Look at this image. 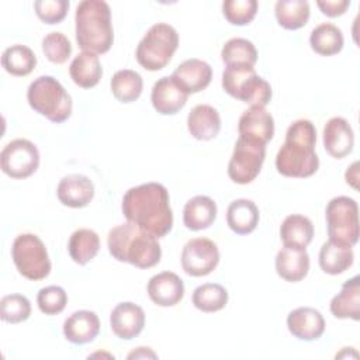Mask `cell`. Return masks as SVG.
<instances>
[{
    "mask_svg": "<svg viewBox=\"0 0 360 360\" xmlns=\"http://www.w3.org/2000/svg\"><path fill=\"white\" fill-rule=\"evenodd\" d=\"M222 89L250 107H266L273 96L270 83L260 77L253 66L246 65L226 66L222 72Z\"/></svg>",
    "mask_w": 360,
    "mask_h": 360,
    "instance_id": "cell-6",
    "label": "cell"
},
{
    "mask_svg": "<svg viewBox=\"0 0 360 360\" xmlns=\"http://www.w3.org/2000/svg\"><path fill=\"white\" fill-rule=\"evenodd\" d=\"M69 75L73 83L82 89H91L97 86L103 76V68L98 56L93 52L82 51L70 62Z\"/></svg>",
    "mask_w": 360,
    "mask_h": 360,
    "instance_id": "cell-27",
    "label": "cell"
},
{
    "mask_svg": "<svg viewBox=\"0 0 360 360\" xmlns=\"http://www.w3.org/2000/svg\"><path fill=\"white\" fill-rule=\"evenodd\" d=\"M150 301L159 307H174L184 297V283L173 271L152 276L146 285Z\"/></svg>",
    "mask_w": 360,
    "mask_h": 360,
    "instance_id": "cell-16",
    "label": "cell"
},
{
    "mask_svg": "<svg viewBox=\"0 0 360 360\" xmlns=\"http://www.w3.org/2000/svg\"><path fill=\"white\" fill-rule=\"evenodd\" d=\"M316 129L309 120L294 121L276 155V169L285 177L305 179L316 173L319 158L315 152Z\"/></svg>",
    "mask_w": 360,
    "mask_h": 360,
    "instance_id": "cell-2",
    "label": "cell"
},
{
    "mask_svg": "<svg viewBox=\"0 0 360 360\" xmlns=\"http://www.w3.org/2000/svg\"><path fill=\"white\" fill-rule=\"evenodd\" d=\"M42 52L52 63H65L72 53V44L62 32H49L42 38Z\"/></svg>",
    "mask_w": 360,
    "mask_h": 360,
    "instance_id": "cell-39",
    "label": "cell"
},
{
    "mask_svg": "<svg viewBox=\"0 0 360 360\" xmlns=\"http://www.w3.org/2000/svg\"><path fill=\"white\" fill-rule=\"evenodd\" d=\"M330 312L338 319H360V278L359 276L345 281L340 292L330 301Z\"/></svg>",
    "mask_w": 360,
    "mask_h": 360,
    "instance_id": "cell-25",
    "label": "cell"
},
{
    "mask_svg": "<svg viewBox=\"0 0 360 360\" xmlns=\"http://www.w3.org/2000/svg\"><path fill=\"white\" fill-rule=\"evenodd\" d=\"M287 328L294 338L312 342L323 335L325 319L318 309L312 307H300L288 314Z\"/></svg>",
    "mask_w": 360,
    "mask_h": 360,
    "instance_id": "cell-18",
    "label": "cell"
},
{
    "mask_svg": "<svg viewBox=\"0 0 360 360\" xmlns=\"http://www.w3.org/2000/svg\"><path fill=\"white\" fill-rule=\"evenodd\" d=\"M274 14L283 28L300 30L309 20V4L305 0H278L274 6Z\"/></svg>",
    "mask_w": 360,
    "mask_h": 360,
    "instance_id": "cell-33",
    "label": "cell"
},
{
    "mask_svg": "<svg viewBox=\"0 0 360 360\" xmlns=\"http://www.w3.org/2000/svg\"><path fill=\"white\" fill-rule=\"evenodd\" d=\"M256 0H226L222 3V14L232 25H248L257 13Z\"/></svg>",
    "mask_w": 360,
    "mask_h": 360,
    "instance_id": "cell-38",
    "label": "cell"
},
{
    "mask_svg": "<svg viewBox=\"0 0 360 360\" xmlns=\"http://www.w3.org/2000/svg\"><path fill=\"white\" fill-rule=\"evenodd\" d=\"M191 301L202 312H217L228 304V291L218 283H205L193 291Z\"/></svg>",
    "mask_w": 360,
    "mask_h": 360,
    "instance_id": "cell-35",
    "label": "cell"
},
{
    "mask_svg": "<svg viewBox=\"0 0 360 360\" xmlns=\"http://www.w3.org/2000/svg\"><path fill=\"white\" fill-rule=\"evenodd\" d=\"M187 129L198 141H211L221 131L219 112L210 104H198L191 108L187 117Z\"/></svg>",
    "mask_w": 360,
    "mask_h": 360,
    "instance_id": "cell-23",
    "label": "cell"
},
{
    "mask_svg": "<svg viewBox=\"0 0 360 360\" xmlns=\"http://www.w3.org/2000/svg\"><path fill=\"white\" fill-rule=\"evenodd\" d=\"M112 96L120 103L136 101L143 90L142 76L131 69H122L112 75L110 80Z\"/></svg>",
    "mask_w": 360,
    "mask_h": 360,
    "instance_id": "cell-32",
    "label": "cell"
},
{
    "mask_svg": "<svg viewBox=\"0 0 360 360\" xmlns=\"http://www.w3.org/2000/svg\"><path fill=\"white\" fill-rule=\"evenodd\" d=\"M145 326L143 309L131 301L120 302L110 314V328L112 333L122 339L131 340L136 338Z\"/></svg>",
    "mask_w": 360,
    "mask_h": 360,
    "instance_id": "cell-14",
    "label": "cell"
},
{
    "mask_svg": "<svg viewBox=\"0 0 360 360\" xmlns=\"http://www.w3.org/2000/svg\"><path fill=\"white\" fill-rule=\"evenodd\" d=\"M316 6L322 11V14H325L326 17L335 18L346 13V10L350 7V1L349 0H323V1L319 0L316 1Z\"/></svg>",
    "mask_w": 360,
    "mask_h": 360,
    "instance_id": "cell-42",
    "label": "cell"
},
{
    "mask_svg": "<svg viewBox=\"0 0 360 360\" xmlns=\"http://www.w3.org/2000/svg\"><path fill=\"white\" fill-rule=\"evenodd\" d=\"M181 267L191 277H202L212 273L219 263V250L208 238L190 239L181 250Z\"/></svg>",
    "mask_w": 360,
    "mask_h": 360,
    "instance_id": "cell-12",
    "label": "cell"
},
{
    "mask_svg": "<svg viewBox=\"0 0 360 360\" xmlns=\"http://www.w3.org/2000/svg\"><path fill=\"white\" fill-rule=\"evenodd\" d=\"M98 250L100 238L93 229L79 228L69 238L68 252L70 255V259L80 266H84L90 260H93Z\"/></svg>",
    "mask_w": 360,
    "mask_h": 360,
    "instance_id": "cell-30",
    "label": "cell"
},
{
    "mask_svg": "<svg viewBox=\"0 0 360 360\" xmlns=\"http://www.w3.org/2000/svg\"><path fill=\"white\" fill-rule=\"evenodd\" d=\"M121 210L129 222L136 224L158 239L166 236L173 228L169 191L160 183H143L127 190Z\"/></svg>",
    "mask_w": 360,
    "mask_h": 360,
    "instance_id": "cell-1",
    "label": "cell"
},
{
    "mask_svg": "<svg viewBox=\"0 0 360 360\" xmlns=\"http://www.w3.org/2000/svg\"><path fill=\"white\" fill-rule=\"evenodd\" d=\"M322 142L325 150L335 159L350 155L354 146V132L343 117H332L323 127Z\"/></svg>",
    "mask_w": 360,
    "mask_h": 360,
    "instance_id": "cell-15",
    "label": "cell"
},
{
    "mask_svg": "<svg viewBox=\"0 0 360 360\" xmlns=\"http://www.w3.org/2000/svg\"><path fill=\"white\" fill-rule=\"evenodd\" d=\"M354 260V253L352 246L340 245L333 240H328L321 246L318 262L323 273L330 276H338L345 273Z\"/></svg>",
    "mask_w": 360,
    "mask_h": 360,
    "instance_id": "cell-29",
    "label": "cell"
},
{
    "mask_svg": "<svg viewBox=\"0 0 360 360\" xmlns=\"http://www.w3.org/2000/svg\"><path fill=\"white\" fill-rule=\"evenodd\" d=\"M172 79L187 94H194L208 87L212 79V69L205 60L191 58L181 62L174 69Z\"/></svg>",
    "mask_w": 360,
    "mask_h": 360,
    "instance_id": "cell-17",
    "label": "cell"
},
{
    "mask_svg": "<svg viewBox=\"0 0 360 360\" xmlns=\"http://www.w3.org/2000/svg\"><path fill=\"white\" fill-rule=\"evenodd\" d=\"M188 94L177 86L172 76L160 77L155 82L150 93L153 108L162 115L177 114L187 103Z\"/></svg>",
    "mask_w": 360,
    "mask_h": 360,
    "instance_id": "cell-19",
    "label": "cell"
},
{
    "mask_svg": "<svg viewBox=\"0 0 360 360\" xmlns=\"http://www.w3.org/2000/svg\"><path fill=\"white\" fill-rule=\"evenodd\" d=\"M0 166L3 173L11 179H27L39 166V150L28 139H14L1 149Z\"/></svg>",
    "mask_w": 360,
    "mask_h": 360,
    "instance_id": "cell-11",
    "label": "cell"
},
{
    "mask_svg": "<svg viewBox=\"0 0 360 360\" xmlns=\"http://www.w3.org/2000/svg\"><path fill=\"white\" fill-rule=\"evenodd\" d=\"M76 42L82 51L96 55L110 51L114 42L111 10L103 0H83L75 14Z\"/></svg>",
    "mask_w": 360,
    "mask_h": 360,
    "instance_id": "cell-4",
    "label": "cell"
},
{
    "mask_svg": "<svg viewBox=\"0 0 360 360\" xmlns=\"http://www.w3.org/2000/svg\"><path fill=\"white\" fill-rule=\"evenodd\" d=\"M359 162H354L352 163L350 167H347L346 173H345V179H346V183L350 184L353 188H359L357 186V180H359Z\"/></svg>",
    "mask_w": 360,
    "mask_h": 360,
    "instance_id": "cell-43",
    "label": "cell"
},
{
    "mask_svg": "<svg viewBox=\"0 0 360 360\" xmlns=\"http://www.w3.org/2000/svg\"><path fill=\"white\" fill-rule=\"evenodd\" d=\"M34 8H35V14L42 22L53 25L65 20L69 10V1L68 0H37L34 3Z\"/></svg>",
    "mask_w": 360,
    "mask_h": 360,
    "instance_id": "cell-41",
    "label": "cell"
},
{
    "mask_svg": "<svg viewBox=\"0 0 360 360\" xmlns=\"http://www.w3.org/2000/svg\"><path fill=\"white\" fill-rule=\"evenodd\" d=\"M217 211V202L211 197L195 195L184 205L183 224L190 231L207 229L214 224Z\"/></svg>",
    "mask_w": 360,
    "mask_h": 360,
    "instance_id": "cell-24",
    "label": "cell"
},
{
    "mask_svg": "<svg viewBox=\"0 0 360 360\" xmlns=\"http://www.w3.org/2000/svg\"><path fill=\"white\" fill-rule=\"evenodd\" d=\"M31 302L22 294H8L0 301V318L7 323H20L30 318Z\"/></svg>",
    "mask_w": 360,
    "mask_h": 360,
    "instance_id": "cell-37",
    "label": "cell"
},
{
    "mask_svg": "<svg viewBox=\"0 0 360 360\" xmlns=\"http://www.w3.org/2000/svg\"><path fill=\"white\" fill-rule=\"evenodd\" d=\"M110 255L139 269H150L160 262L162 248L158 238L134 222L120 224L107 236Z\"/></svg>",
    "mask_w": 360,
    "mask_h": 360,
    "instance_id": "cell-3",
    "label": "cell"
},
{
    "mask_svg": "<svg viewBox=\"0 0 360 360\" xmlns=\"http://www.w3.org/2000/svg\"><path fill=\"white\" fill-rule=\"evenodd\" d=\"M345 44L340 28L330 22H323L315 27L309 35V45L312 51L322 56H332L342 51Z\"/></svg>",
    "mask_w": 360,
    "mask_h": 360,
    "instance_id": "cell-31",
    "label": "cell"
},
{
    "mask_svg": "<svg viewBox=\"0 0 360 360\" xmlns=\"http://www.w3.org/2000/svg\"><path fill=\"white\" fill-rule=\"evenodd\" d=\"M145 357L156 359L158 356L149 347H136V350H134L128 354V359H145Z\"/></svg>",
    "mask_w": 360,
    "mask_h": 360,
    "instance_id": "cell-44",
    "label": "cell"
},
{
    "mask_svg": "<svg viewBox=\"0 0 360 360\" xmlns=\"http://www.w3.org/2000/svg\"><path fill=\"white\" fill-rule=\"evenodd\" d=\"M1 66L13 76H27L37 66V56L31 48L15 44L4 49L1 55Z\"/></svg>",
    "mask_w": 360,
    "mask_h": 360,
    "instance_id": "cell-34",
    "label": "cell"
},
{
    "mask_svg": "<svg viewBox=\"0 0 360 360\" xmlns=\"http://www.w3.org/2000/svg\"><path fill=\"white\" fill-rule=\"evenodd\" d=\"M260 214L257 205L248 198L233 200L226 210V224L238 235L253 232L259 224Z\"/></svg>",
    "mask_w": 360,
    "mask_h": 360,
    "instance_id": "cell-26",
    "label": "cell"
},
{
    "mask_svg": "<svg viewBox=\"0 0 360 360\" xmlns=\"http://www.w3.org/2000/svg\"><path fill=\"white\" fill-rule=\"evenodd\" d=\"M100 333V319L96 312L80 309L69 315L63 322V336L73 345L93 342Z\"/></svg>",
    "mask_w": 360,
    "mask_h": 360,
    "instance_id": "cell-21",
    "label": "cell"
},
{
    "mask_svg": "<svg viewBox=\"0 0 360 360\" xmlns=\"http://www.w3.org/2000/svg\"><path fill=\"white\" fill-rule=\"evenodd\" d=\"M30 107L55 124L65 122L72 114V97L52 76H39L27 90Z\"/></svg>",
    "mask_w": 360,
    "mask_h": 360,
    "instance_id": "cell-5",
    "label": "cell"
},
{
    "mask_svg": "<svg viewBox=\"0 0 360 360\" xmlns=\"http://www.w3.org/2000/svg\"><path fill=\"white\" fill-rule=\"evenodd\" d=\"M329 240L354 246L359 240V207L356 200L339 195L332 198L325 210Z\"/></svg>",
    "mask_w": 360,
    "mask_h": 360,
    "instance_id": "cell-9",
    "label": "cell"
},
{
    "mask_svg": "<svg viewBox=\"0 0 360 360\" xmlns=\"http://www.w3.org/2000/svg\"><path fill=\"white\" fill-rule=\"evenodd\" d=\"M274 264L277 274L283 280L298 283L304 280L309 271V255L307 249L284 246L277 252Z\"/></svg>",
    "mask_w": 360,
    "mask_h": 360,
    "instance_id": "cell-22",
    "label": "cell"
},
{
    "mask_svg": "<svg viewBox=\"0 0 360 360\" xmlns=\"http://www.w3.org/2000/svg\"><path fill=\"white\" fill-rule=\"evenodd\" d=\"M280 238L287 248L307 249L314 238V225L308 217L291 214L281 222Z\"/></svg>",
    "mask_w": 360,
    "mask_h": 360,
    "instance_id": "cell-28",
    "label": "cell"
},
{
    "mask_svg": "<svg viewBox=\"0 0 360 360\" xmlns=\"http://www.w3.org/2000/svg\"><path fill=\"white\" fill-rule=\"evenodd\" d=\"M177 46V31L166 22H158L153 24L139 41L135 51V58L143 69L156 72L163 69L170 62Z\"/></svg>",
    "mask_w": 360,
    "mask_h": 360,
    "instance_id": "cell-7",
    "label": "cell"
},
{
    "mask_svg": "<svg viewBox=\"0 0 360 360\" xmlns=\"http://www.w3.org/2000/svg\"><path fill=\"white\" fill-rule=\"evenodd\" d=\"M221 59L226 66H255L257 62V51L253 42L246 38H231L221 49Z\"/></svg>",
    "mask_w": 360,
    "mask_h": 360,
    "instance_id": "cell-36",
    "label": "cell"
},
{
    "mask_svg": "<svg viewBox=\"0 0 360 360\" xmlns=\"http://www.w3.org/2000/svg\"><path fill=\"white\" fill-rule=\"evenodd\" d=\"M266 158V145L238 138L228 163V176L236 184H249L260 173Z\"/></svg>",
    "mask_w": 360,
    "mask_h": 360,
    "instance_id": "cell-10",
    "label": "cell"
},
{
    "mask_svg": "<svg viewBox=\"0 0 360 360\" xmlns=\"http://www.w3.org/2000/svg\"><path fill=\"white\" fill-rule=\"evenodd\" d=\"M58 200L70 208H83L94 197V184L84 174H68L60 179L56 188Z\"/></svg>",
    "mask_w": 360,
    "mask_h": 360,
    "instance_id": "cell-20",
    "label": "cell"
},
{
    "mask_svg": "<svg viewBox=\"0 0 360 360\" xmlns=\"http://www.w3.org/2000/svg\"><path fill=\"white\" fill-rule=\"evenodd\" d=\"M37 304L42 314L58 315L68 304V294L59 285H48L38 291Z\"/></svg>",
    "mask_w": 360,
    "mask_h": 360,
    "instance_id": "cell-40",
    "label": "cell"
},
{
    "mask_svg": "<svg viewBox=\"0 0 360 360\" xmlns=\"http://www.w3.org/2000/svg\"><path fill=\"white\" fill-rule=\"evenodd\" d=\"M11 259L18 273L32 281L44 280L51 273V260L45 243L34 233H20L11 246Z\"/></svg>",
    "mask_w": 360,
    "mask_h": 360,
    "instance_id": "cell-8",
    "label": "cell"
},
{
    "mask_svg": "<svg viewBox=\"0 0 360 360\" xmlns=\"http://www.w3.org/2000/svg\"><path fill=\"white\" fill-rule=\"evenodd\" d=\"M240 138L266 145L274 135V120L266 107L253 105L243 111L238 122Z\"/></svg>",
    "mask_w": 360,
    "mask_h": 360,
    "instance_id": "cell-13",
    "label": "cell"
}]
</instances>
